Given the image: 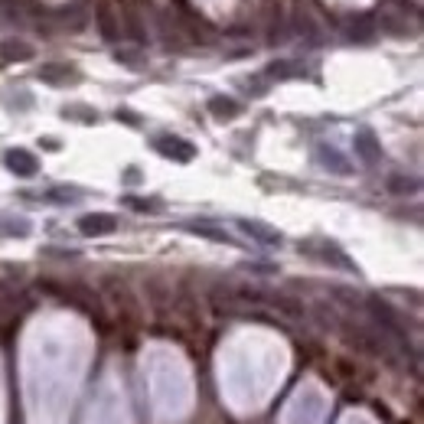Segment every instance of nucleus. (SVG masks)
<instances>
[{
	"instance_id": "nucleus-1",
	"label": "nucleus",
	"mask_w": 424,
	"mask_h": 424,
	"mask_svg": "<svg viewBox=\"0 0 424 424\" xmlns=\"http://www.w3.org/2000/svg\"><path fill=\"white\" fill-rule=\"evenodd\" d=\"M157 151L167 153V157H173V161H190L192 153V144H186V141H180V137H161L157 141Z\"/></svg>"
},
{
	"instance_id": "nucleus-2",
	"label": "nucleus",
	"mask_w": 424,
	"mask_h": 424,
	"mask_svg": "<svg viewBox=\"0 0 424 424\" xmlns=\"http://www.w3.org/2000/svg\"><path fill=\"white\" fill-rule=\"evenodd\" d=\"M114 216H85L79 222V229L85 235H108V232H114Z\"/></svg>"
},
{
	"instance_id": "nucleus-3",
	"label": "nucleus",
	"mask_w": 424,
	"mask_h": 424,
	"mask_svg": "<svg viewBox=\"0 0 424 424\" xmlns=\"http://www.w3.org/2000/svg\"><path fill=\"white\" fill-rule=\"evenodd\" d=\"M7 167L13 170V173L30 176V173H36V157H33V153H26V151H10L7 153Z\"/></svg>"
},
{
	"instance_id": "nucleus-4",
	"label": "nucleus",
	"mask_w": 424,
	"mask_h": 424,
	"mask_svg": "<svg viewBox=\"0 0 424 424\" xmlns=\"http://www.w3.org/2000/svg\"><path fill=\"white\" fill-rule=\"evenodd\" d=\"M241 229H245L249 235H255L258 241H264V245H278V241H281V235L271 232V229H264L261 222H249V219H245V222H241Z\"/></svg>"
},
{
	"instance_id": "nucleus-5",
	"label": "nucleus",
	"mask_w": 424,
	"mask_h": 424,
	"mask_svg": "<svg viewBox=\"0 0 424 424\" xmlns=\"http://www.w3.org/2000/svg\"><path fill=\"white\" fill-rule=\"evenodd\" d=\"M356 144L362 147V157H366L369 163H372V161L379 157V147H376V141H372V134H369V131H362V134L356 137Z\"/></svg>"
},
{
	"instance_id": "nucleus-6",
	"label": "nucleus",
	"mask_w": 424,
	"mask_h": 424,
	"mask_svg": "<svg viewBox=\"0 0 424 424\" xmlns=\"http://www.w3.org/2000/svg\"><path fill=\"white\" fill-rule=\"evenodd\" d=\"M209 108H212L219 118H232V114H239V104L229 102V98H212V104H209Z\"/></svg>"
},
{
	"instance_id": "nucleus-7",
	"label": "nucleus",
	"mask_w": 424,
	"mask_h": 424,
	"mask_svg": "<svg viewBox=\"0 0 424 424\" xmlns=\"http://www.w3.org/2000/svg\"><path fill=\"white\" fill-rule=\"evenodd\" d=\"M323 163H327V167H333V170H337V173H349V163H346V161H339V157H337V151H327V147H323Z\"/></svg>"
}]
</instances>
